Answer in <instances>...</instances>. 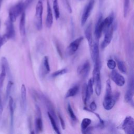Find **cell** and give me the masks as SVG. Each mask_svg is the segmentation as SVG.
Listing matches in <instances>:
<instances>
[{"label":"cell","instance_id":"f6af8a7d","mask_svg":"<svg viewBox=\"0 0 134 134\" xmlns=\"http://www.w3.org/2000/svg\"><path fill=\"white\" fill-rule=\"evenodd\" d=\"M2 2V0H0V7H1V5Z\"/></svg>","mask_w":134,"mask_h":134},{"label":"cell","instance_id":"d590c367","mask_svg":"<svg viewBox=\"0 0 134 134\" xmlns=\"http://www.w3.org/2000/svg\"><path fill=\"white\" fill-rule=\"evenodd\" d=\"M107 67L110 70H114L116 66V62L113 59H109L107 61Z\"/></svg>","mask_w":134,"mask_h":134},{"label":"cell","instance_id":"836d02e7","mask_svg":"<svg viewBox=\"0 0 134 134\" xmlns=\"http://www.w3.org/2000/svg\"><path fill=\"white\" fill-rule=\"evenodd\" d=\"M112 95V90H111V82H110V80L108 79L106 81L105 95Z\"/></svg>","mask_w":134,"mask_h":134},{"label":"cell","instance_id":"277c9868","mask_svg":"<svg viewBox=\"0 0 134 134\" xmlns=\"http://www.w3.org/2000/svg\"><path fill=\"white\" fill-rule=\"evenodd\" d=\"M119 97V93L116 92L114 95H105L103 102V106L105 109L109 110L114 106L116 102Z\"/></svg>","mask_w":134,"mask_h":134},{"label":"cell","instance_id":"f546056e","mask_svg":"<svg viewBox=\"0 0 134 134\" xmlns=\"http://www.w3.org/2000/svg\"><path fill=\"white\" fill-rule=\"evenodd\" d=\"M130 5V0H123V12H124V17L125 18L127 17Z\"/></svg>","mask_w":134,"mask_h":134},{"label":"cell","instance_id":"8d00e7d4","mask_svg":"<svg viewBox=\"0 0 134 134\" xmlns=\"http://www.w3.org/2000/svg\"><path fill=\"white\" fill-rule=\"evenodd\" d=\"M37 49L39 50V51L42 52L43 50V48L44 47V44L43 41H42L41 39H39L37 42Z\"/></svg>","mask_w":134,"mask_h":134},{"label":"cell","instance_id":"d6986e66","mask_svg":"<svg viewBox=\"0 0 134 134\" xmlns=\"http://www.w3.org/2000/svg\"><path fill=\"white\" fill-rule=\"evenodd\" d=\"M20 96L21 108L23 111H25L27 107V93L26 86L24 84H22L21 86Z\"/></svg>","mask_w":134,"mask_h":134},{"label":"cell","instance_id":"4dcf8cb0","mask_svg":"<svg viewBox=\"0 0 134 134\" xmlns=\"http://www.w3.org/2000/svg\"><path fill=\"white\" fill-rule=\"evenodd\" d=\"M117 66L119 70L122 73L126 74L127 73V68L125 63L121 60H117Z\"/></svg>","mask_w":134,"mask_h":134},{"label":"cell","instance_id":"e0dca14e","mask_svg":"<svg viewBox=\"0 0 134 134\" xmlns=\"http://www.w3.org/2000/svg\"><path fill=\"white\" fill-rule=\"evenodd\" d=\"M47 17L46 19V24L48 28H50L52 27L53 24V14L51 5L49 3V0H47Z\"/></svg>","mask_w":134,"mask_h":134},{"label":"cell","instance_id":"9c48e42d","mask_svg":"<svg viewBox=\"0 0 134 134\" xmlns=\"http://www.w3.org/2000/svg\"><path fill=\"white\" fill-rule=\"evenodd\" d=\"M50 71V68L49 63L48 56H44L41 61L39 68V75L41 78H43Z\"/></svg>","mask_w":134,"mask_h":134},{"label":"cell","instance_id":"ab89813d","mask_svg":"<svg viewBox=\"0 0 134 134\" xmlns=\"http://www.w3.org/2000/svg\"><path fill=\"white\" fill-rule=\"evenodd\" d=\"M1 90H0V122H1V120H2V114H3V104H2V102L1 95Z\"/></svg>","mask_w":134,"mask_h":134},{"label":"cell","instance_id":"e575fe53","mask_svg":"<svg viewBox=\"0 0 134 134\" xmlns=\"http://www.w3.org/2000/svg\"><path fill=\"white\" fill-rule=\"evenodd\" d=\"M68 111L69 113V114L70 115V117L71 118V119L73 120V121H76V117L75 116V115L74 113V111L71 106V105L70 104H68Z\"/></svg>","mask_w":134,"mask_h":134},{"label":"cell","instance_id":"83f0119b","mask_svg":"<svg viewBox=\"0 0 134 134\" xmlns=\"http://www.w3.org/2000/svg\"><path fill=\"white\" fill-rule=\"evenodd\" d=\"M7 74L5 66L1 64V72L0 73V90H2L3 83Z\"/></svg>","mask_w":134,"mask_h":134},{"label":"cell","instance_id":"f1b7e54d","mask_svg":"<svg viewBox=\"0 0 134 134\" xmlns=\"http://www.w3.org/2000/svg\"><path fill=\"white\" fill-rule=\"evenodd\" d=\"M91 122H92V121L90 118H85L83 119V120H82V122H81V130H82V132L83 133L87 129V128L88 127H89V126L91 124Z\"/></svg>","mask_w":134,"mask_h":134},{"label":"cell","instance_id":"1f68e13d","mask_svg":"<svg viewBox=\"0 0 134 134\" xmlns=\"http://www.w3.org/2000/svg\"><path fill=\"white\" fill-rule=\"evenodd\" d=\"M13 85V82L11 80H9L7 83L6 90V93H5L6 100H7L10 96V92H11V90H12Z\"/></svg>","mask_w":134,"mask_h":134},{"label":"cell","instance_id":"f35d334b","mask_svg":"<svg viewBox=\"0 0 134 134\" xmlns=\"http://www.w3.org/2000/svg\"><path fill=\"white\" fill-rule=\"evenodd\" d=\"M58 118H59V121L60 122V124H61V127H62V128L64 130L65 129V122H64V120L63 118V117H62L61 114L59 112L58 113Z\"/></svg>","mask_w":134,"mask_h":134},{"label":"cell","instance_id":"3957f363","mask_svg":"<svg viewBox=\"0 0 134 134\" xmlns=\"http://www.w3.org/2000/svg\"><path fill=\"white\" fill-rule=\"evenodd\" d=\"M43 4L41 0H39L36 4L35 15V25L38 30H41L42 28Z\"/></svg>","mask_w":134,"mask_h":134},{"label":"cell","instance_id":"ac0fdd59","mask_svg":"<svg viewBox=\"0 0 134 134\" xmlns=\"http://www.w3.org/2000/svg\"><path fill=\"white\" fill-rule=\"evenodd\" d=\"M9 109L10 113V130H13L14 127V102L12 97H9Z\"/></svg>","mask_w":134,"mask_h":134},{"label":"cell","instance_id":"8992f818","mask_svg":"<svg viewBox=\"0 0 134 134\" xmlns=\"http://www.w3.org/2000/svg\"><path fill=\"white\" fill-rule=\"evenodd\" d=\"M95 0H90L85 5L82 13L81 17V25L83 26L86 23L87 19L90 17L91 12L94 8Z\"/></svg>","mask_w":134,"mask_h":134},{"label":"cell","instance_id":"7a4b0ae2","mask_svg":"<svg viewBox=\"0 0 134 134\" xmlns=\"http://www.w3.org/2000/svg\"><path fill=\"white\" fill-rule=\"evenodd\" d=\"M25 9V7L24 4L21 2H19L15 5L12 6L9 9L8 19H9L12 22L14 23L16 21L18 16L21 15L23 12L24 11Z\"/></svg>","mask_w":134,"mask_h":134},{"label":"cell","instance_id":"44dd1931","mask_svg":"<svg viewBox=\"0 0 134 134\" xmlns=\"http://www.w3.org/2000/svg\"><path fill=\"white\" fill-rule=\"evenodd\" d=\"M93 81L92 78H91L88 81L87 84L86 86V98H85V105H86L87 104V102L89 101L91 96L93 94Z\"/></svg>","mask_w":134,"mask_h":134},{"label":"cell","instance_id":"ffe728a7","mask_svg":"<svg viewBox=\"0 0 134 134\" xmlns=\"http://www.w3.org/2000/svg\"><path fill=\"white\" fill-rule=\"evenodd\" d=\"M114 19V14L112 13L104 19H103V31L105 32L113 24Z\"/></svg>","mask_w":134,"mask_h":134},{"label":"cell","instance_id":"5bb4252c","mask_svg":"<svg viewBox=\"0 0 134 134\" xmlns=\"http://www.w3.org/2000/svg\"><path fill=\"white\" fill-rule=\"evenodd\" d=\"M103 16L100 14L98 18L97 21L96 23L95 27L94 34L95 38L98 41L99 39L101 37L102 33L103 32Z\"/></svg>","mask_w":134,"mask_h":134},{"label":"cell","instance_id":"4fadbf2b","mask_svg":"<svg viewBox=\"0 0 134 134\" xmlns=\"http://www.w3.org/2000/svg\"><path fill=\"white\" fill-rule=\"evenodd\" d=\"M110 76L112 80L118 86H122L125 83V80L124 77L117 72L115 70H112L110 74Z\"/></svg>","mask_w":134,"mask_h":134},{"label":"cell","instance_id":"d6a6232c","mask_svg":"<svg viewBox=\"0 0 134 134\" xmlns=\"http://www.w3.org/2000/svg\"><path fill=\"white\" fill-rule=\"evenodd\" d=\"M67 72H68V70L66 69H65V68L56 71L52 73L51 74V77H55L63 75V74H65L66 73H67Z\"/></svg>","mask_w":134,"mask_h":134},{"label":"cell","instance_id":"bcb514c9","mask_svg":"<svg viewBox=\"0 0 134 134\" xmlns=\"http://www.w3.org/2000/svg\"><path fill=\"white\" fill-rule=\"evenodd\" d=\"M0 23H1V22H0Z\"/></svg>","mask_w":134,"mask_h":134},{"label":"cell","instance_id":"2e32d148","mask_svg":"<svg viewBox=\"0 0 134 134\" xmlns=\"http://www.w3.org/2000/svg\"><path fill=\"white\" fill-rule=\"evenodd\" d=\"M5 34L9 39L14 38L15 36V31L13 22L9 19H8L6 22V33Z\"/></svg>","mask_w":134,"mask_h":134},{"label":"cell","instance_id":"484cf974","mask_svg":"<svg viewBox=\"0 0 134 134\" xmlns=\"http://www.w3.org/2000/svg\"><path fill=\"white\" fill-rule=\"evenodd\" d=\"M53 9L54 13L55 18L57 20L59 18L60 15L58 0H53Z\"/></svg>","mask_w":134,"mask_h":134},{"label":"cell","instance_id":"6da1fadb","mask_svg":"<svg viewBox=\"0 0 134 134\" xmlns=\"http://www.w3.org/2000/svg\"><path fill=\"white\" fill-rule=\"evenodd\" d=\"M93 81L95 85V91L96 94L99 96L101 93L102 84L100 73V61L98 60L94 62V67L93 72Z\"/></svg>","mask_w":134,"mask_h":134},{"label":"cell","instance_id":"ba28073f","mask_svg":"<svg viewBox=\"0 0 134 134\" xmlns=\"http://www.w3.org/2000/svg\"><path fill=\"white\" fill-rule=\"evenodd\" d=\"M83 40V37H80L77 39H75L74 40H73L72 42H71L66 48V53L69 55H71L74 54L77 50Z\"/></svg>","mask_w":134,"mask_h":134},{"label":"cell","instance_id":"9a60e30c","mask_svg":"<svg viewBox=\"0 0 134 134\" xmlns=\"http://www.w3.org/2000/svg\"><path fill=\"white\" fill-rule=\"evenodd\" d=\"M41 97L42 98V99L43 100V102L44 103V104H45L47 108L48 109V110L51 115V116L55 119V120H57V117L55 114V111L54 110V108L53 106V105L52 104V103L51 102V100H50L46 96L42 95L41 96Z\"/></svg>","mask_w":134,"mask_h":134},{"label":"cell","instance_id":"52a82bcc","mask_svg":"<svg viewBox=\"0 0 134 134\" xmlns=\"http://www.w3.org/2000/svg\"><path fill=\"white\" fill-rule=\"evenodd\" d=\"M133 79L131 77L128 83V89L125 94L124 99L126 103H128L132 107L133 106Z\"/></svg>","mask_w":134,"mask_h":134},{"label":"cell","instance_id":"7402d4cb","mask_svg":"<svg viewBox=\"0 0 134 134\" xmlns=\"http://www.w3.org/2000/svg\"><path fill=\"white\" fill-rule=\"evenodd\" d=\"M26 14L25 10L21 14L20 21H19V31L20 35L24 37L26 34Z\"/></svg>","mask_w":134,"mask_h":134},{"label":"cell","instance_id":"5b68a950","mask_svg":"<svg viewBox=\"0 0 134 134\" xmlns=\"http://www.w3.org/2000/svg\"><path fill=\"white\" fill-rule=\"evenodd\" d=\"M121 128L127 134H133L134 133V120L130 116L125 117L121 126Z\"/></svg>","mask_w":134,"mask_h":134},{"label":"cell","instance_id":"cb8c5ba5","mask_svg":"<svg viewBox=\"0 0 134 134\" xmlns=\"http://www.w3.org/2000/svg\"><path fill=\"white\" fill-rule=\"evenodd\" d=\"M35 130L36 132H40L43 130V122L41 119V115H36L35 121Z\"/></svg>","mask_w":134,"mask_h":134},{"label":"cell","instance_id":"30bf717a","mask_svg":"<svg viewBox=\"0 0 134 134\" xmlns=\"http://www.w3.org/2000/svg\"><path fill=\"white\" fill-rule=\"evenodd\" d=\"M114 26L113 24L104 33L105 36L104 39L101 43V48L102 49H104L107 47V46L110 43L111 40L113 37V34L114 31Z\"/></svg>","mask_w":134,"mask_h":134},{"label":"cell","instance_id":"7bdbcfd3","mask_svg":"<svg viewBox=\"0 0 134 134\" xmlns=\"http://www.w3.org/2000/svg\"><path fill=\"white\" fill-rule=\"evenodd\" d=\"M33 1H34V0H26V1H25V2L24 3L25 8H27V7H28V6L31 4V3Z\"/></svg>","mask_w":134,"mask_h":134},{"label":"cell","instance_id":"ee69618b","mask_svg":"<svg viewBox=\"0 0 134 134\" xmlns=\"http://www.w3.org/2000/svg\"><path fill=\"white\" fill-rule=\"evenodd\" d=\"M104 0H99L100 6H102V5H103V3H104Z\"/></svg>","mask_w":134,"mask_h":134},{"label":"cell","instance_id":"603a6c76","mask_svg":"<svg viewBox=\"0 0 134 134\" xmlns=\"http://www.w3.org/2000/svg\"><path fill=\"white\" fill-rule=\"evenodd\" d=\"M92 23H90L85 30V36L88 41L89 46H91L93 43Z\"/></svg>","mask_w":134,"mask_h":134},{"label":"cell","instance_id":"60d3db41","mask_svg":"<svg viewBox=\"0 0 134 134\" xmlns=\"http://www.w3.org/2000/svg\"><path fill=\"white\" fill-rule=\"evenodd\" d=\"M55 47H56L58 53V54H59L60 57L61 58H62V53L61 49V48H60V47L59 43H57V42L55 43Z\"/></svg>","mask_w":134,"mask_h":134},{"label":"cell","instance_id":"4316f807","mask_svg":"<svg viewBox=\"0 0 134 134\" xmlns=\"http://www.w3.org/2000/svg\"><path fill=\"white\" fill-rule=\"evenodd\" d=\"M48 117L50 121V122L51 124L52 127L53 129H54V130L55 131V132L58 134H60L61 132H60L59 129L58 127V126L56 123V120H55V119L51 116V115L49 112H48Z\"/></svg>","mask_w":134,"mask_h":134},{"label":"cell","instance_id":"7c38bea8","mask_svg":"<svg viewBox=\"0 0 134 134\" xmlns=\"http://www.w3.org/2000/svg\"><path fill=\"white\" fill-rule=\"evenodd\" d=\"M90 47L91 57L93 63L99 60V43L98 41L96 40L93 42Z\"/></svg>","mask_w":134,"mask_h":134},{"label":"cell","instance_id":"b9f144b4","mask_svg":"<svg viewBox=\"0 0 134 134\" xmlns=\"http://www.w3.org/2000/svg\"><path fill=\"white\" fill-rule=\"evenodd\" d=\"M90 109L91 110H93V111H95L96 108H97V105L95 103V102L94 101H93L91 104H90Z\"/></svg>","mask_w":134,"mask_h":134},{"label":"cell","instance_id":"8fae6325","mask_svg":"<svg viewBox=\"0 0 134 134\" xmlns=\"http://www.w3.org/2000/svg\"><path fill=\"white\" fill-rule=\"evenodd\" d=\"M90 71V64L88 61H86L79 65L77 69L78 75L82 78L84 79L87 77Z\"/></svg>","mask_w":134,"mask_h":134},{"label":"cell","instance_id":"74e56055","mask_svg":"<svg viewBox=\"0 0 134 134\" xmlns=\"http://www.w3.org/2000/svg\"><path fill=\"white\" fill-rule=\"evenodd\" d=\"M8 39H9L5 34H4L3 36H0V48Z\"/></svg>","mask_w":134,"mask_h":134},{"label":"cell","instance_id":"d4e9b609","mask_svg":"<svg viewBox=\"0 0 134 134\" xmlns=\"http://www.w3.org/2000/svg\"><path fill=\"white\" fill-rule=\"evenodd\" d=\"M79 90V86L77 85H74V86L70 88L66 93V94L65 95V98H69L72 97L74 96H75Z\"/></svg>","mask_w":134,"mask_h":134}]
</instances>
